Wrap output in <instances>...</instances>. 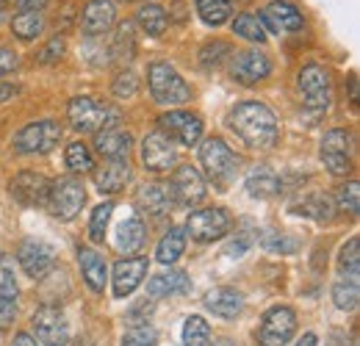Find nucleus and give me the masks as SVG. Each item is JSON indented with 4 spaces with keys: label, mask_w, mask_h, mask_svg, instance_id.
I'll list each match as a JSON object with an SVG mask.
<instances>
[{
    "label": "nucleus",
    "mask_w": 360,
    "mask_h": 346,
    "mask_svg": "<svg viewBox=\"0 0 360 346\" xmlns=\"http://www.w3.org/2000/svg\"><path fill=\"white\" fill-rule=\"evenodd\" d=\"M227 125L250 150H271L280 139V122H277L274 111L266 103H258V100L238 103L230 111Z\"/></svg>",
    "instance_id": "1"
},
{
    "label": "nucleus",
    "mask_w": 360,
    "mask_h": 346,
    "mask_svg": "<svg viewBox=\"0 0 360 346\" xmlns=\"http://www.w3.org/2000/svg\"><path fill=\"white\" fill-rule=\"evenodd\" d=\"M200 167L205 169V177H208L217 188L225 191L227 186L236 180L241 161H238V155L227 147L225 139L214 136V139L202 141V147H200Z\"/></svg>",
    "instance_id": "2"
},
{
    "label": "nucleus",
    "mask_w": 360,
    "mask_h": 346,
    "mask_svg": "<svg viewBox=\"0 0 360 346\" xmlns=\"http://www.w3.org/2000/svg\"><path fill=\"white\" fill-rule=\"evenodd\" d=\"M147 84L153 100L161 105H180L191 100V86L169 61H153L147 67Z\"/></svg>",
    "instance_id": "3"
},
{
    "label": "nucleus",
    "mask_w": 360,
    "mask_h": 346,
    "mask_svg": "<svg viewBox=\"0 0 360 346\" xmlns=\"http://www.w3.org/2000/svg\"><path fill=\"white\" fill-rule=\"evenodd\" d=\"M67 117H70V125L78 130V133H100V130L120 125V111L114 105L97 103L91 97H75V100H70Z\"/></svg>",
    "instance_id": "4"
},
{
    "label": "nucleus",
    "mask_w": 360,
    "mask_h": 346,
    "mask_svg": "<svg viewBox=\"0 0 360 346\" xmlns=\"http://www.w3.org/2000/svg\"><path fill=\"white\" fill-rule=\"evenodd\" d=\"M86 203V188L78 177H61L56 183H50V197H47V205H50V214L61 222H72V219L81 214Z\"/></svg>",
    "instance_id": "5"
},
{
    "label": "nucleus",
    "mask_w": 360,
    "mask_h": 346,
    "mask_svg": "<svg viewBox=\"0 0 360 346\" xmlns=\"http://www.w3.org/2000/svg\"><path fill=\"white\" fill-rule=\"evenodd\" d=\"M297 333V313L285 305H274L264 313L261 327L255 333L261 346H285Z\"/></svg>",
    "instance_id": "6"
},
{
    "label": "nucleus",
    "mask_w": 360,
    "mask_h": 346,
    "mask_svg": "<svg viewBox=\"0 0 360 346\" xmlns=\"http://www.w3.org/2000/svg\"><path fill=\"white\" fill-rule=\"evenodd\" d=\"M31 327H34V341L39 346H67L70 341V321L64 310L56 305H42L34 313Z\"/></svg>",
    "instance_id": "7"
},
{
    "label": "nucleus",
    "mask_w": 360,
    "mask_h": 346,
    "mask_svg": "<svg viewBox=\"0 0 360 346\" xmlns=\"http://www.w3.org/2000/svg\"><path fill=\"white\" fill-rule=\"evenodd\" d=\"M61 141V128L53 120H42V122H31L14 136V150L22 155H47L58 147Z\"/></svg>",
    "instance_id": "8"
},
{
    "label": "nucleus",
    "mask_w": 360,
    "mask_h": 346,
    "mask_svg": "<svg viewBox=\"0 0 360 346\" xmlns=\"http://www.w3.org/2000/svg\"><path fill=\"white\" fill-rule=\"evenodd\" d=\"M230 227H233V219L225 208H202V211L188 214V219H186V233L200 244L222 238V236H227Z\"/></svg>",
    "instance_id": "9"
},
{
    "label": "nucleus",
    "mask_w": 360,
    "mask_h": 346,
    "mask_svg": "<svg viewBox=\"0 0 360 346\" xmlns=\"http://www.w3.org/2000/svg\"><path fill=\"white\" fill-rule=\"evenodd\" d=\"M269 72H271V58L266 53H261V50H241L230 61V75L241 86H255L258 81L269 78Z\"/></svg>",
    "instance_id": "10"
},
{
    "label": "nucleus",
    "mask_w": 360,
    "mask_h": 346,
    "mask_svg": "<svg viewBox=\"0 0 360 346\" xmlns=\"http://www.w3.org/2000/svg\"><path fill=\"white\" fill-rule=\"evenodd\" d=\"M158 125H161V133L167 139H175L183 147H194L200 144L202 139V120L191 111H169V114H161L158 117Z\"/></svg>",
    "instance_id": "11"
},
{
    "label": "nucleus",
    "mask_w": 360,
    "mask_h": 346,
    "mask_svg": "<svg viewBox=\"0 0 360 346\" xmlns=\"http://www.w3.org/2000/svg\"><path fill=\"white\" fill-rule=\"evenodd\" d=\"M297 84H300L305 105L311 111H327V105H330V75H327L324 67H319V64L302 67L300 75H297Z\"/></svg>",
    "instance_id": "12"
},
{
    "label": "nucleus",
    "mask_w": 360,
    "mask_h": 346,
    "mask_svg": "<svg viewBox=\"0 0 360 346\" xmlns=\"http://www.w3.org/2000/svg\"><path fill=\"white\" fill-rule=\"evenodd\" d=\"M17 260H20L22 271L31 280H42V277H47V271L53 269V263H56V250L47 241H42V238H25L20 244Z\"/></svg>",
    "instance_id": "13"
},
{
    "label": "nucleus",
    "mask_w": 360,
    "mask_h": 346,
    "mask_svg": "<svg viewBox=\"0 0 360 346\" xmlns=\"http://www.w3.org/2000/svg\"><path fill=\"white\" fill-rule=\"evenodd\" d=\"M175 161H178V153H175L172 139H167L161 130L144 136V141H141V164L150 172H169L175 167Z\"/></svg>",
    "instance_id": "14"
},
{
    "label": "nucleus",
    "mask_w": 360,
    "mask_h": 346,
    "mask_svg": "<svg viewBox=\"0 0 360 346\" xmlns=\"http://www.w3.org/2000/svg\"><path fill=\"white\" fill-rule=\"evenodd\" d=\"M8 191L20 205L37 208V205H45L50 197V180L39 172H20L8 183Z\"/></svg>",
    "instance_id": "15"
},
{
    "label": "nucleus",
    "mask_w": 360,
    "mask_h": 346,
    "mask_svg": "<svg viewBox=\"0 0 360 346\" xmlns=\"http://www.w3.org/2000/svg\"><path fill=\"white\" fill-rule=\"evenodd\" d=\"M17 271L11 255H0V330H8L17 316Z\"/></svg>",
    "instance_id": "16"
},
{
    "label": "nucleus",
    "mask_w": 360,
    "mask_h": 346,
    "mask_svg": "<svg viewBox=\"0 0 360 346\" xmlns=\"http://www.w3.org/2000/svg\"><path fill=\"white\" fill-rule=\"evenodd\" d=\"M169 197H175V203L186 205V208L202 203V197H205V180H202L200 169H194V167H180V169H175L172 186H169Z\"/></svg>",
    "instance_id": "17"
},
{
    "label": "nucleus",
    "mask_w": 360,
    "mask_h": 346,
    "mask_svg": "<svg viewBox=\"0 0 360 346\" xmlns=\"http://www.w3.org/2000/svg\"><path fill=\"white\" fill-rule=\"evenodd\" d=\"M147 269H150L147 258H122V260H117L114 274H111L114 297H117V300L131 297L136 288L141 286V280L147 277Z\"/></svg>",
    "instance_id": "18"
},
{
    "label": "nucleus",
    "mask_w": 360,
    "mask_h": 346,
    "mask_svg": "<svg viewBox=\"0 0 360 346\" xmlns=\"http://www.w3.org/2000/svg\"><path fill=\"white\" fill-rule=\"evenodd\" d=\"M261 23H266L274 34H291L305 25L302 11L288 0H271L261 11Z\"/></svg>",
    "instance_id": "19"
},
{
    "label": "nucleus",
    "mask_w": 360,
    "mask_h": 346,
    "mask_svg": "<svg viewBox=\"0 0 360 346\" xmlns=\"http://www.w3.org/2000/svg\"><path fill=\"white\" fill-rule=\"evenodd\" d=\"M117 20V8L111 0H89L84 6V17H81V28L86 37H100L108 34L111 25Z\"/></svg>",
    "instance_id": "20"
},
{
    "label": "nucleus",
    "mask_w": 360,
    "mask_h": 346,
    "mask_svg": "<svg viewBox=\"0 0 360 346\" xmlns=\"http://www.w3.org/2000/svg\"><path fill=\"white\" fill-rule=\"evenodd\" d=\"M131 147H134V136L122 128H105L94 136V150L105 161H122V158H128Z\"/></svg>",
    "instance_id": "21"
},
{
    "label": "nucleus",
    "mask_w": 360,
    "mask_h": 346,
    "mask_svg": "<svg viewBox=\"0 0 360 346\" xmlns=\"http://www.w3.org/2000/svg\"><path fill=\"white\" fill-rule=\"evenodd\" d=\"M147 241V227L139 217H128L125 222L117 224V233H114V250L122 252V255H134L144 247Z\"/></svg>",
    "instance_id": "22"
},
{
    "label": "nucleus",
    "mask_w": 360,
    "mask_h": 346,
    "mask_svg": "<svg viewBox=\"0 0 360 346\" xmlns=\"http://www.w3.org/2000/svg\"><path fill=\"white\" fill-rule=\"evenodd\" d=\"M131 180V167H128V158L122 161H105L97 172H94V186L103 191V194H117L128 186Z\"/></svg>",
    "instance_id": "23"
},
{
    "label": "nucleus",
    "mask_w": 360,
    "mask_h": 346,
    "mask_svg": "<svg viewBox=\"0 0 360 346\" xmlns=\"http://www.w3.org/2000/svg\"><path fill=\"white\" fill-rule=\"evenodd\" d=\"M205 307L219 316V319H236L241 316V307H244V297L236 291V288H227V286H219L214 291L205 294Z\"/></svg>",
    "instance_id": "24"
},
{
    "label": "nucleus",
    "mask_w": 360,
    "mask_h": 346,
    "mask_svg": "<svg viewBox=\"0 0 360 346\" xmlns=\"http://www.w3.org/2000/svg\"><path fill=\"white\" fill-rule=\"evenodd\" d=\"M186 291H188V274L180 269H169V271L147 280L150 300H164V297H175V294H186Z\"/></svg>",
    "instance_id": "25"
},
{
    "label": "nucleus",
    "mask_w": 360,
    "mask_h": 346,
    "mask_svg": "<svg viewBox=\"0 0 360 346\" xmlns=\"http://www.w3.org/2000/svg\"><path fill=\"white\" fill-rule=\"evenodd\" d=\"M78 263H81V274H84L86 286H89L94 294H103V288H105V283H108L105 260L100 258L94 250H89V247H81V250H78Z\"/></svg>",
    "instance_id": "26"
},
{
    "label": "nucleus",
    "mask_w": 360,
    "mask_h": 346,
    "mask_svg": "<svg viewBox=\"0 0 360 346\" xmlns=\"http://www.w3.org/2000/svg\"><path fill=\"white\" fill-rule=\"evenodd\" d=\"M244 186H247V191H250L252 200H269L274 194H280V188H283L280 177L271 172L269 167H255L252 172L247 174Z\"/></svg>",
    "instance_id": "27"
},
{
    "label": "nucleus",
    "mask_w": 360,
    "mask_h": 346,
    "mask_svg": "<svg viewBox=\"0 0 360 346\" xmlns=\"http://www.w3.org/2000/svg\"><path fill=\"white\" fill-rule=\"evenodd\" d=\"M136 203H139V208H141L144 214H153V217H164V214L169 211V205H172L169 191H167L164 186H155V183H153V186L139 188Z\"/></svg>",
    "instance_id": "28"
},
{
    "label": "nucleus",
    "mask_w": 360,
    "mask_h": 346,
    "mask_svg": "<svg viewBox=\"0 0 360 346\" xmlns=\"http://www.w3.org/2000/svg\"><path fill=\"white\" fill-rule=\"evenodd\" d=\"M136 23H139V28L147 37H164L167 34V25H169V17H167V11L161 6L150 3V6H141L136 11Z\"/></svg>",
    "instance_id": "29"
},
{
    "label": "nucleus",
    "mask_w": 360,
    "mask_h": 346,
    "mask_svg": "<svg viewBox=\"0 0 360 346\" xmlns=\"http://www.w3.org/2000/svg\"><path fill=\"white\" fill-rule=\"evenodd\" d=\"M291 214L305 219H316V222H327V219L333 217V203L324 194H308L305 200H300V203L291 205Z\"/></svg>",
    "instance_id": "30"
},
{
    "label": "nucleus",
    "mask_w": 360,
    "mask_h": 346,
    "mask_svg": "<svg viewBox=\"0 0 360 346\" xmlns=\"http://www.w3.org/2000/svg\"><path fill=\"white\" fill-rule=\"evenodd\" d=\"M183 250H186V230L183 227H169V233L158 241L155 258H158V263H164V266H172L183 255Z\"/></svg>",
    "instance_id": "31"
},
{
    "label": "nucleus",
    "mask_w": 360,
    "mask_h": 346,
    "mask_svg": "<svg viewBox=\"0 0 360 346\" xmlns=\"http://www.w3.org/2000/svg\"><path fill=\"white\" fill-rule=\"evenodd\" d=\"M11 31L17 39L22 42H31L37 39L42 31H45V17L39 11H20L14 20H11Z\"/></svg>",
    "instance_id": "32"
},
{
    "label": "nucleus",
    "mask_w": 360,
    "mask_h": 346,
    "mask_svg": "<svg viewBox=\"0 0 360 346\" xmlns=\"http://www.w3.org/2000/svg\"><path fill=\"white\" fill-rule=\"evenodd\" d=\"M233 34L241 37V39H247V42H258V44L266 42V28H264L261 17H255V14H250V11L236 14V20H233Z\"/></svg>",
    "instance_id": "33"
},
{
    "label": "nucleus",
    "mask_w": 360,
    "mask_h": 346,
    "mask_svg": "<svg viewBox=\"0 0 360 346\" xmlns=\"http://www.w3.org/2000/svg\"><path fill=\"white\" fill-rule=\"evenodd\" d=\"M197 14L205 25H225L233 14L230 0H197Z\"/></svg>",
    "instance_id": "34"
},
{
    "label": "nucleus",
    "mask_w": 360,
    "mask_h": 346,
    "mask_svg": "<svg viewBox=\"0 0 360 346\" xmlns=\"http://www.w3.org/2000/svg\"><path fill=\"white\" fill-rule=\"evenodd\" d=\"M333 302L338 310H355L360 302V283L352 277H344L333 286Z\"/></svg>",
    "instance_id": "35"
},
{
    "label": "nucleus",
    "mask_w": 360,
    "mask_h": 346,
    "mask_svg": "<svg viewBox=\"0 0 360 346\" xmlns=\"http://www.w3.org/2000/svg\"><path fill=\"white\" fill-rule=\"evenodd\" d=\"M349 147H352V136L347 130L333 128L324 133L321 139V158L324 155H341V158H349Z\"/></svg>",
    "instance_id": "36"
},
{
    "label": "nucleus",
    "mask_w": 360,
    "mask_h": 346,
    "mask_svg": "<svg viewBox=\"0 0 360 346\" xmlns=\"http://www.w3.org/2000/svg\"><path fill=\"white\" fill-rule=\"evenodd\" d=\"M211 341V327L202 316H188L183 324V344L186 346H208Z\"/></svg>",
    "instance_id": "37"
},
{
    "label": "nucleus",
    "mask_w": 360,
    "mask_h": 346,
    "mask_svg": "<svg viewBox=\"0 0 360 346\" xmlns=\"http://www.w3.org/2000/svg\"><path fill=\"white\" fill-rule=\"evenodd\" d=\"M338 269L341 274L358 280L360 277V238H349L338 252Z\"/></svg>",
    "instance_id": "38"
},
{
    "label": "nucleus",
    "mask_w": 360,
    "mask_h": 346,
    "mask_svg": "<svg viewBox=\"0 0 360 346\" xmlns=\"http://www.w3.org/2000/svg\"><path fill=\"white\" fill-rule=\"evenodd\" d=\"M67 167L72 172H89L91 167H94V158H91L89 147L84 141H72L67 147Z\"/></svg>",
    "instance_id": "39"
},
{
    "label": "nucleus",
    "mask_w": 360,
    "mask_h": 346,
    "mask_svg": "<svg viewBox=\"0 0 360 346\" xmlns=\"http://www.w3.org/2000/svg\"><path fill=\"white\" fill-rule=\"evenodd\" d=\"M111 214H114V203H103L91 211L89 219V238L91 241H103L105 238V227L111 222Z\"/></svg>",
    "instance_id": "40"
},
{
    "label": "nucleus",
    "mask_w": 360,
    "mask_h": 346,
    "mask_svg": "<svg viewBox=\"0 0 360 346\" xmlns=\"http://www.w3.org/2000/svg\"><path fill=\"white\" fill-rule=\"evenodd\" d=\"M155 344H158V333L150 324H134L122 335V346H155Z\"/></svg>",
    "instance_id": "41"
},
{
    "label": "nucleus",
    "mask_w": 360,
    "mask_h": 346,
    "mask_svg": "<svg viewBox=\"0 0 360 346\" xmlns=\"http://www.w3.org/2000/svg\"><path fill=\"white\" fill-rule=\"evenodd\" d=\"M233 56V47L227 42H208L202 50H200V64L202 67H217V64H222L225 58H230Z\"/></svg>",
    "instance_id": "42"
},
{
    "label": "nucleus",
    "mask_w": 360,
    "mask_h": 346,
    "mask_svg": "<svg viewBox=\"0 0 360 346\" xmlns=\"http://www.w3.org/2000/svg\"><path fill=\"white\" fill-rule=\"evenodd\" d=\"M338 208H341V211H347V214H352V217L360 211L358 180H349L347 186H341V188H338Z\"/></svg>",
    "instance_id": "43"
},
{
    "label": "nucleus",
    "mask_w": 360,
    "mask_h": 346,
    "mask_svg": "<svg viewBox=\"0 0 360 346\" xmlns=\"http://www.w3.org/2000/svg\"><path fill=\"white\" fill-rule=\"evenodd\" d=\"M264 247L269 252H280V255H288V252H297V238L291 236H283V233H266L264 236Z\"/></svg>",
    "instance_id": "44"
},
{
    "label": "nucleus",
    "mask_w": 360,
    "mask_h": 346,
    "mask_svg": "<svg viewBox=\"0 0 360 346\" xmlns=\"http://www.w3.org/2000/svg\"><path fill=\"white\" fill-rule=\"evenodd\" d=\"M136 89H139V81H136L134 72H120L117 81H114V86H111V91H114V97L128 100V97L136 94Z\"/></svg>",
    "instance_id": "45"
},
{
    "label": "nucleus",
    "mask_w": 360,
    "mask_h": 346,
    "mask_svg": "<svg viewBox=\"0 0 360 346\" xmlns=\"http://www.w3.org/2000/svg\"><path fill=\"white\" fill-rule=\"evenodd\" d=\"M64 53H67V42H64V37H53V39L42 47L39 61H42V64H53V61H58Z\"/></svg>",
    "instance_id": "46"
},
{
    "label": "nucleus",
    "mask_w": 360,
    "mask_h": 346,
    "mask_svg": "<svg viewBox=\"0 0 360 346\" xmlns=\"http://www.w3.org/2000/svg\"><path fill=\"white\" fill-rule=\"evenodd\" d=\"M17 70V53L11 47H3L0 44V75H8Z\"/></svg>",
    "instance_id": "47"
},
{
    "label": "nucleus",
    "mask_w": 360,
    "mask_h": 346,
    "mask_svg": "<svg viewBox=\"0 0 360 346\" xmlns=\"http://www.w3.org/2000/svg\"><path fill=\"white\" fill-rule=\"evenodd\" d=\"M250 244H252V236H250V233H241V238H238V241H230V244H227L225 255H236V258H238Z\"/></svg>",
    "instance_id": "48"
},
{
    "label": "nucleus",
    "mask_w": 360,
    "mask_h": 346,
    "mask_svg": "<svg viewBox=\"0 0 360 346\" xmlns=\"http://www.w3.org/2000/svg\"><path fill=\"white\" fill-rule=\"evenodd\" d=\"M50 0H17V8L20 11H42Z\"/></svg>",
    "instance_id": "49"
},
{
    "label": "nucleus",
    "mask_w": 360,
    "mask_h": 346,
    "mask_svg": "<svg viewBox=\"0 0 360 346\" xmlns=\"http://www.w3.org/2000/svg\"><path fill=\"white\" fill-rule=\"evenodd\" d=\"M11 346H39V344L34 341V335H28V333H17L14 341H11Z\"/></svg>",
    "instance_id": "50"
},
{
    "label": "nucleus",
    "mask_w": 360,
    "mask_h": 346,
    "mask_svg": "<svg viewBox=\"0 0 360 346\" xmlns=\"http://www.w3.org/2000/svg\"><path fill=\"white\" fill-rule=\"evenodd\" d=\"M20 89L11 86V84H0V103H6V100H11L14 94H17Z\"/></svg>",
    "instance_id": "51"
},
{
    "label": "nucleus",
    "mask_w": 360,
    "mask_h": 346,
    "mask_svg": "<svg viewBox=\"0 0 360 346\" xmlns=\"http://www.w3.org/2000/svg\"><path fill=\"white\" fill-rule=\"evenodd\" d=\"M297 346H319V338H316L314 333H305V335L297 341Z\"/></svg>",
    "instance_id": "52"
},
{
    "label": "nucleus",
    "mask_w": 360,
    "mask_h": 346,
    "mask_svg": "<svg viewBox=\"0 0 360 346\" xmlns=\"http://www.w3.org/2000/svg\"><path fill=\"white\" fill-rule=\"evenodd\" d=\"M330 346H352V344L347 341V335H333V338H330Z\"/></svg>",
    "instance_id": "53"
},
{
    "label": "nucleus",
    "mask_w": 360,
    "mask_h": 346,
    "mask_svg": "<svg viewBox=\"0 0 360 346\" xmlns=\"http://www.w3.org/2000/svg\"><path fill=\"white\" fill-rule=\"evenodd\" d=\"M78 346H91L89 341H78Z\"/></svg>",
    "instance_id": "54"
},
{
    "label": "nucleus",
    "mask_w": 360,
    "mask_h": 346,
    "mask_svg": "<svg viewBox=\"0 0 360 346\" xmlns=\"http://www.w3.org/2000/svg\"><path fill=\"white\" fill-rule=\"evenodd\" d=\"M214 346H230V344H227V341H219V344H214Z\"/></svg>",
    "instance_id": "55"
},
{
    "label": "nucleus",
    "mask_w": 360,
    "mask_h": 346,
    "mask_svg": "<svg viewBox=\"0 0 360 346\" xmlns=\"http://www.w3.org/2000/svg\"><path fill=\"white\" fill-rule=\"evenodd\" d=\"M0 23H3V8H0Z\"/></svg>",
    "instance_id": "56"
}]
</instances>
